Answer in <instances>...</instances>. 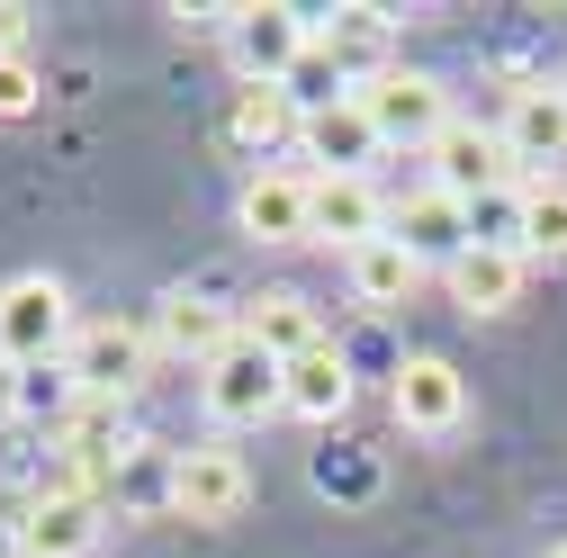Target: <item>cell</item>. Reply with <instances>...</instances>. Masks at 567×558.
I'll return each instance as SVG.
<instances>
[{
    "instance_id": "1",
    "label": "cell",
    "mask_w": 567,
    "mask_h": 558,
    "mask_svg": "<svg viewBox=\"0 0 567 558\" xmlns=\"http://www.w3.org/2000/svg\"><path fill=\"white\" fill-rule=\"evenodd\" d=\"M73 298H63V279L54 270H28L0 289V370H45L73 352Z\"/></svg>"
},
{
    "instance_id": "27",
    "label": "cell",
    "mask_w": 567,
    "mask_h": 558,
    "mask_svg": "<svg viewBox=\"0 0 567 558\" xmlns=\"http://www.w3.org/2000/svg\"><path fill=\"white\" fill-rule=\"evenodd\" d=\"M28 28H37V10H19V0H0V54H28Z\"/></svg>"
},
{
    "instance_id": "5",
    "label": "cell",
    "mask_w": 567,
    "mask_h": 558,
    "mask_svg": "<svg viewBox=\"0 0 567 558\" xmlns=\"http://www.w3.org/2000/svg\"><path fill=\"white\" fill-rule=\"evenodd\" d=\"M109 540V496L91 486H45L19 514V558H91Z\"/></svg>"
},
{
    "instance_id": "29",
    "label": "cell",
    "mask_w": 567,
    "mask_h": 558,
    "mask_svg": "<svg viewBox=\"0 0 567 558\" xmlns=\"http://www.w3.org/2000/svg\"><path fill=\"white\" fill-rule=\"evenodd\" d=\"M0 424H10V370H0Z\"/></svg>"
},
{
    "instance_id": "9",
    "label": "cell",
    "mask_w": 567,
    "mask_h": 558,
    "mask_svg": "<svg viewBox=\"0 0 567 558\" xmlns=\"http://www.w3.org/2000/svg\"><path fill=\"white\" fill-rule=\"evenodd\" d=\"M388 405H396V424H405V433L442 442V433H460V424H468V379H460L442 352H414V361H396Z\"/></svg>"
},
{
    "instance_id": "3",
    "label": "cell",
    "mask_w": 567,
    "mask_h": 558,
    "mask_svg": "<svg viewBox=\"0 0 567 558\" xmlns=\"http://www.w3.org/2000/svg\"><path fill=\"white\" fill-rule=\"evenodd\" d=\"M370 108V126H379V145H433V135L460 117L451 108V91L433 82V73H405V63H388V73H370L361 91H351Z\"/></svg>"
},
{
    "instance_id": "21",
    "label": "cell",
    "mask_w": 567,
    "mask_h": 558,
    "mask_svg": "<svg viewBox=\"0 0 567 558\" xmlns=\"http://www.w3.org/2000/svg\"><path fill=\"white\" fill-rule=\"evenodd\" d=\"M298 126H307V117H298V100L279 91V82H244V91H235V108H226V135H235L244 154H270V145H289Z\"/></svg>"
},
{
    "instance_id": "24",
    "label": "cell",
    "mask_w": 567,
    "mask_h": 558,
    "mask_svg": "<svg viewBox=\"0 0 567 558\" xmlns=\"http://www.w3.org/2000/svg\"><path fill=\"white\" fill-rule=\"evenodd\" d=\"M279 91H289L298 100V117H316V108H333V100H351V73H342V63L307 37V54L289 63V73H279Z\"/></svg>"
},
{
    "instance_id": "22",
    "label": "cell",
    "mask_w": 567,
    "mask_h": 558,
    "mask_svg": "<svg viewBox=\"0 0 567 558\" xmlns=\"http://www.w3.org/2000/svg\"><path fill=\"white\" fill-rule=\"evenodd\" d=\"M82 405V388H73V370H63V361H45V370H10V414H19V424H63V414H73Z\"/></svg>"
},
{
    "instance_id": "15",
    "label": "cell",
    "mask_w": 567,
    "mask_h": 558,
    "mask_svg": "<svg viewBox=\"0 0 567 558\" xmlns=\"http://www.w3.org/2000/svg\"><path fill=\"white\" fill-rule=\"evenodd\" d=\"M342 405H351V361L333 352V342H316V352H298L289 370H279V414H298V424H333Z\"/></svg>"
},
{
    "instance_id": "12",
    "label": "cell",
    "mask_w": 567,
    "mask_h": 558,
    "mask_svg": "<svg viewBox=\"0 0 567 558\" xmlns=\"http://www.w3.org/2000/svg\"><path fill=\"white\" fill-rule=\"evenodd\" d=\"M235 333H244V316H226L217 298H198V289L154 298V352H181V361H198V370H207Z\"/></svg>"
},
{
    "instance_id": "28",
    "label": "cell",
    "mask_w": 567,
    "mask_h": 558,
    "mask_svg": "<svg viewBox=\"0 0 567 558\" xmlns=\"http://www.w3.org/2000/svg\"><path fill=\"white\" fill-rule=\"evenodd\" d=\"M0 558H19V523H0Z\"/></svg>"
},
{
    "instance_id": "14",
    "label": "cell",
    "mask_w": 567,
    "mask_h": 558,
    "mask_svg": "<svg viewBox=\"0 0 567 558\" xmlns=\"http://www.w3.org/2000/svg\"><path fill=\"white\" fill-rule=\"evenodd\" d=\"M235 226L252 244H307V172H252L235 198Z\"/></svg>"
},
{
    "instance_id": "25",
    "label": "cell",
    "mask_w": 567,
    "mask_h": 558,
    "mask_svg": "<svg viewBox=\"0 0 567 558\" xmlns=\"http://www.w3.org/2000/svg\"><path fill=\"white\" fill-rule=\"evenodd\" d=\"M468 244H486V252H523V189H486V198H468Z\"/></svg>"
},
{
    "instance_id": "10",
    "label": "cell",
    "mask_w": 567,
    "mask_h": 558,
    "mask_svg": "<svg viewBox=\"0 0 567 558\" xmlns=\"http://www.w3.org/2000/svg\"><path fill=\"white\" fill-rule=\"evenodd\" d=\"M307 37H316V19H307V10H279V0H261V10H235V19H226V54H235L244 82H279V73L307 54Z\"/></svg>"
},
{
    "instance_id": "6",
    "label": "cell",
    "mask_w": 567,
    "mask_h": 558,
    "mask_svg": "<svg viewBox=\"0 0 567 558\" xmlns=\"http://www.w3.org/2000/svg\"><path fill=\"white\" fill-rule=\"evenodd\" d=\"M244 505H252V468H244L226 442H198V451L172 459V514H181V523L217 531V523H235Z\"/></svg>"
},
{
    "instance_id": "26",
    "label": "cell",
    "mask_w": 567,
    "mask_h": 558,
    "mask_svg": "<svg viewBox=\"0 0 567 558\" xmlns=\"http://www.w3.org/2000/svg\"><path fill=\"white\" fill-rule=\"evenodd\" d=\"M45 100V82H37V63L28 54H0V117H28Z\"/></svg>"
},
{
    "instance_id": "2",
    "label": "cell",
    "mask_w": 567,
    "mask_h": 558,
    "mask_svg": "<svg viewBox=\"0 0 567 558\" xmlns=\"http://www.w3.org/2000/svg\"><path fill=\"white\" fill-rule=\"evenodd\" d=\"M198 405H207V424H226V433L261 424V414H279V361L261 352L252 333H235L226 352L198 370Z\"/></svg>"
},
{
    "instance_id": "17",
    "label": "cell",
    "mask_w": 567,
    "mask_h": 558,
    "mask_svg": "<svg viewBox=\"0 0 567 558\" xmlns=\"http://www.w3.org/2000/svg\"><path fill=\"white\" fill-rule=\"evenodd\" d=\"M316 45L351 73V91H361L370 73H388V63H379V54H388V10H370V0H351V10H324Z\"/></svg>"
},
{
    "instance_id": "20",
    "label": "cell",
    "mask_w": 567,
    "mask_h": 558,
    "mask_svg": "<svg viewBox=\"0 0 567 558\" xmlns=\"http://www.w3.org/2000/svg\"><path fill=\"white\" fill-rule=\"evenodd\" d=\"M342 270H351V298H361V307H405V298L423 289V261H414V252H405L396 235L361 244V252H351Z\"/></svg>"
},
{
    "instance_id": "31",
    "label": "cell",
    "mask_w": 567,
    "mask_h": 558,
    "mask_svg": "<svg viewBox=\"0 0 567 558\" xmlns=\"http://www.w3.org/2000/svg\"><path fill=\"white\" fill-rule=\"evenodd\" d=\"M549 558H567V549H549Z\"/></svg>"
},
{
    "instance_id": "7",
    "label": "cell",
    "mask_w": 567,
    "mask_h": 558,
    "mask_svg": "<svg viewBox=\"0 0 567 558\" xmlns=\"http://www.w3.org/2000/svg\"><path fill=\"white\" fill-rule=\"evenodd\" d=\"M433 189H451L460 207L486 198V189H514V154H505V126H477V117H451L433 145Z\"/></svg>"
},
{
    "instance_id": "13",
    "label": "cell",
    "mask_w": 567,
    "mask_h": 558,
    "mask_svg": "<svg viewBox=\"0 0 567 558\" xmlns=\"http://www.w3.org/2000/svg\"><path fill=\"white\" fill-rule=\"evenodd\" d=\"M298 145H307V163H316V172H333V180H370L379 126H370V108H361V100H333V108H316V117L298 126Z\"/></svg>"
},
{
    "instance_id": "11",
    "label": "cell",
    "mask_w": 567,
    "mask_h": 558,
    "mask_svg": "<svg viewBox=\"0 0 567 558\" xmlns=\"http://www.w3.org/2000/svg\"><path fill=\"white\" fill-rule=\"evenodd\" d=\"M388 235H396L423 270H433V261L451 270V261L468 252V207H460L451 189H414V198H396V207H388Z\"/></svg>"
},
{
    "instance_id": "8",
    "label": "cell",
    "mask_w": 567,
    "mask_h": 558,
    "mask_svg": "<svg viewBox=\"0 0 567 558\" xmlns=\"http://www.w3.org/2000/svg\"><path fill=\"white\" fill-rule=\"evenodd\" d=\"M388 235V198L379 180H333V172H307V244H333L342 261Z\"/></svg>"
},
{
    "instance_id": "30",
    "label": "cell",
    "mask_w": 567,
    "mask_h": 558,
    "mask_svg": "<svg viewBox=\"0 0 567 558\" xmlns=\"http://www.w3.org/2000/svg\"><path fill=\"white\" fill-rule=\"evenodd\" d=\"M558 91H567V73H558Z\"/></svg>"
},
{
    "instance_id": "23",
    "label": "cell",
    "mask_w": 567,
    "mask_h": 558,
    "mask_svg": "<svg viewBox=\"0 0 567 558\" xmlns=\"http://www.w3.org/2000/svg\"><path fill=\"white\" fill-rule=\"evenodd\" d=\"M523 261H567V180L523 189Z\"/></svg>"
},
{
    "instance_id": "16",
    "label": "cell",
    "mask_w": 567,
    "mask_h": 558,
    "mask_svg": "<svg viewBox=\"0 0 567 558\" xmlns=\"http://www.w3.org/2000/svg\"><path fill=\"white\" fill-rule=\"evenodd\" d=\"M244 333L261 342V352H270L279 370H289L298 352H316V342H324V316H316L298 289H261V298L244 307Z\"/></svg>"
},
{
    "instance_id": "4",
    "label": "cell",
    "mask_w": 567,
    "mask_h": 558,
    "mask_svg": "<svg viewBox=\"0 0 567 558\" xmlns=\"http://www.w3.org/2000/svg\"><path fill=\"white\" fill-rule=\"evenodd\" d=\"M63 370H73L82 396H135V388H145V370H154V324H117V316H100V324L73 333Z\"/></svg>"
},
{
    "instance_id": "19",
    "label": "cell",
    "mask_w": 567,
    "mask_h": 558,
    "mask_svg": "<svg viewBox=\"0 0 567 558\" xmlns=\"http://www.w3.org/2000/svg\"><path fill=\"white\" fill-rule=\"evenodd\" d=\"M505 154L514 163H567V91H514Z\"/></svg>"
},
{
    "instance_id": "18",
    "label": "cell",
    "mask_w": 567,
    "mask_h": 558,
    "mask_svg": "<svg viewBox=\"0 0 567 558\" xmlns=\"http://www.w3.org/2000/svg\"><path fill=\"white\" fill-rule=\"evenodd\" d=\"M523 252H486V244H468L460 261H451V298L468 307V316H505L514 298H523Z\"/></svg>"
}]
</instances>
